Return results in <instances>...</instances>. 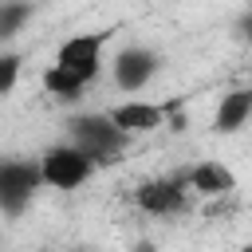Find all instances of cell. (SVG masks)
<instances>
[{
	"label": "cell",
	"mask_w": 252,
	"mask_h": 252,
	"mask_svg": "<svg viewBox=\"0 0 252 252\" xmlns=\"http://www.w3.org/2000/svg\"><path fill=\"white\" fill-rule=\"evenodd\" d=\"M28 16H32V4L28 0H0V39L4 35H16Z\"/></svg>",
	"instance_id": "11"
},
{
	"label": "cell",
	"mask_w": 252,
	"mask_h": 252,
	"mask_svg": "<svg viewBox=\"0 0 252 252\" xmlns=\"http://www.w3.org/2000/svg\"><path fill=\"white\" fill-rule=\"evenodd\" d=\"M39 185H43L39 158H20V154L0 158V213L4 217H20Z\"/></svg>",
	"instance_id": "2"
},
{
	"label": "cell",
	"mask_w": 252,
	"mask_h": 252,
	"mask_svg": "<svg viewBox=\"0 0 252 252\" xmlns=\"http://www.w3.org/2000/svg\"><path fill=\"white\" fill-rule=\"evenodd\" d=\"M67 142L83 150L91 161H114L126 150L130 134H122L106 114H75L67 118Z\"/></svg>",
	"instance_id": "1"
},
{
	"label": "cell",
	"mask_w": 252,
	"mask_h": 252,
	"mask_svg": "<svg viewBox=\"0 0 252 252\" xmlns=\"http://www.w3.org/2000/svg\"><path fill=\"white\" fill-rule=\"evenodd\" d=\"M185 185H193V193H201V197H224L236 189V177L224 161H197L185 173Z\"/></svg>",
	"instance_id": "8"
},
{
	"label": "cell",
	"mask_w": 252,
	"mask_h": 252,
	"mask_svg": "<svg viewBox=\"0 0 252 252\" xmlns=\"http://www.w3.org/2000/svg\"><path fill=\"white\" fill-rule=\"evenodd\" d=\"M130 252H161V248H158L154 240H134V248H130Z\"/></svg>",
	"instance_id": "13"
},
{
	"label": "cell",
	"mask_w": 252,
	"mask_h": 252,
	"mask_svg": "<svg viewBox=\"0 0 252 252\" xmlns=\"http://www.w3.org/2000/svg\"><path fill=\"white\" fill-rule=\"evenodd\" d=\"M240 35H244V39H248V43H252V12H248V16H244V20H240Z\"/></svg>",
	"instance_id": "14"
},
{
	"label": "cell",
	"mask_w": 252,
	"mask_h": 252,
	"mask_svg": "<svg viewBox=\"0 0 252 252\" xmlns=\"http://www.w3.org/2000/svg\"><path fill=\"white\" fill-rule=\"evenodd\" d=\"M106 39H110V32H79V35L63 39V43H59V51H55V67L71 71L79 83H91V79H98V67H102V47H106Z\"/></svg>",
	"instance_id": "4"
},
{
	"label": "cell",
	"mask_w": 252,
	"mask_h": 252,
	"mask_svg": "<svg viewBox=\"0 0 252 252\" xmlns=\"http://www.w3.org/2000/svg\"><path fill=\"white\" fill-rule=\"evenodd\" d=\"M91 173H94V161H91L83 150H75L71 142L47 146V150L39 154V177H43V185H51V189H75V185H83Z\"/></svg>",
	"instance_id": "3"
},
{
	"label": "cell",
	"mask_w": 252,
	"mask_h": 252,
	"mask_svg": "<svg viewBox=\"0 0 252 252\" xmlns=\"http://www.w3.org/2000/svg\"><path fill=\"white\" fill-rule=\"evenodd\" d=\"M252 118V87H240V91H228L213 114V130L217 134H236L244 122Z\"/></svg>",
	"instance_id": "9"
},
{
	"label": "cell",
	"mask_w": 252,
	"mask_h": 252,
	"mask_svg": "<svg viewBox=\"0 0 252 252\" xmlns=\"http://www.w3.org/2000/svg\"><path fill=\"white\" fill-rule=\"evenodd\" d=\"M83 87H87V83H79V79H75L71 71L55 67V63H51V67L43 71V91H47L51 98H59V102H75V98L83 94Z\"/></svg>",
	"instance_id": "10"
},
{
	"label": "cell",
	"mask_w": 252,
	"mask_h": 252,
	"mask_svg": "<svg viewBox=\"0 0 252 252\" xmlns=\"http://www.w3.org/2000/svg\"><path fill=\"white\" fill-rule=\"evenodd\" d=\"M134 205L150 217H169V213H181L185 209V181L177 177H154V181H142L134 189Z\"/></svg>",
	"instance_id": "5"
},
{
	"label": "cell",
	"mask_w": 252,
	"mask_h": 252,
	"mask_svg": "<svg viewBox=\"0 0 252 252\" xmlns=\"http://www.w3.org/2000/svg\"><path fill=\"white\" fill-rule=\"evenodd\" d=\"M20 67H24V59H20L16 51H4V55H0V94H12V91H16Z\"/></svg>",
	"instance_id": "12"
},
{
	"label": "cell",
	"mask_w": 252,
	"mask_h": 252,
	"mask_svg": "<svg viewBox=\"0 0 252 252\" xmlns=\"http://www.w3.org/2000/svg\"><path fill=\"white\" fill-rule=\"evenodd\" d=\"M154 71H158V55L146 51V47H126L114 59V83L122 91H142L154 79Z\"/></svg>",
	"instance_id": "7"
},
{
	"label": "cell",
	"mask_w": 252,
	"mask_h": 252,
	"mask_svg": "<svg viewBox=\"0 0 252 252\" xmlns=\"http://www.w3.org/2000/svg\"><path fill=\"white\" fill-rule=\"evenodd\" d=\"M165 114H169V106H158V102H122V106L106 110V118L122 134H150V130L165 126Z\"/></svg>",
	"instance_id": "6"
}]
</instances>
